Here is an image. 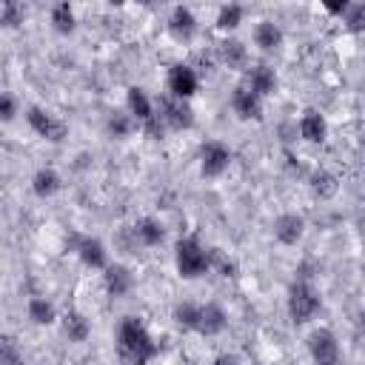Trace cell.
I'll return each instance as SVG.
<instances>
[{"label": "cell", "mask_w": 365, "mask_h": 365, "mask_svg": "<svg viewBox=\"0 0 365 365\" xmlns=\"http://www.w3.org/2000/svg\"><path fill=\"white\" fill-rule=\"evenodd\" d=\"M157 354L148 331L134 319V317H125L120 331H117V356H120V365H145L151 356Z\"/></svg>", "instance_id": "cell-1"}, {"label": "cell", "mask_w": 365, "mask_h": 365, "mask_svg": "<svg viewBox=\"0 0 365 365\" xmlns=\"http://www.w3.org/2000/svg\"><path fill=\"white\" fill-rule=\"evenodd\" d=\"M177 271L185 279H194L208 271V251L194 237L177 242Z\"/></svg>", "instance_id": "cell-2"}, {"label": "cell", "mask_w": 365, "mask_h": 365, "mask_svg": "<svg viewBox=\"0 0 365 365\" xmlns=\"http://www.w3.org/2000/svg\"><path fill=\"white\" fill-rule=\"evenodd\" d=\"M319 308V297L308 282H297L291 288V299H288V311L294 322H308Z\"/></svg>", "instance_id": "cell-3"}, {"label": "cell", "mask_w": 365, "mask_h": 365, "mask_svg": "<svg viewBox=\"0 0 365 365\" xmlns=\"http://www.w3.org/2000/svg\"><path fill=\"white\" fill-rule=\"evenodd\" d=\"M160 108H163V114H157L160 125L165 123V125H171V128H177V131L194 125V111H191V106H188L185 100L163 97V100H160Z\"/></svg>", "instance_id": "cell-4"}, {"label": "cell", "mask_w": 365, "mask_h": 365, "mask_svg": "<svg viewBox=\"0 0 365 365\" xmlns=\"http://www.w3.org/2000/svg\"><path fill=\"white\" fill-rule=\"evenodd\" d=\"M308 348H311V356L317 365H336L339 362V345H336V336L325 328L314 331L308 336Z\"/></svg>", "instance_id": "cell-5"}, {"label": "cell", "mask_w": 365, "mask_h": 365, "mask_svg": "<svg viewBox=\"0 0 365 365\" xmlns=\"http://www.w3.org/2000/svg\"><path fill=\"white\" fill-rule=\"evenodd\" d=\"M168 91L177 100H188L197 91V74H194V68L191 66H182V63L174 66L168 71Z\"/></svg>", "instance_id": "cell-6"}, {"label": "cell", "mask_w": 365, "mask_h": 365, "mask_svg": "<svg viewBox=\"0 0 365 365\" xmlns=\"http://www.w3.org/2000/svg\"><path fill=\"white\" fill-rule=\"evenodd\" d=\"M200 157H202V174H205V177L222 174V171L228 168V163H231V151H228L222 143H214V140L202 145Z\"/></svg>", "instance_id": "cell-7"}, {"label": "cell", "mask_w": 365, "mask_h": 365, "mask_svg": "<svg viewBox=\"0 0 365 365\" xmlns=\"http://www.w3.org/2000/svg\"><path fill=\"white\" fill-rule=\"evenodd\" d=\"M29 123H31V128L40 134V137H46V140H63L66 137V125L60 123V120H54L51 114H46L43 108H29Z\"/></svg>", "instance_id": "cell-8"}, {"label": "cell", "mask_w": 365, "mask_h": 365, "mask_svg": "<svg viewBox=\"0 0 365 365\" xmlns=\"http://www.w3.org/2000/svg\"><path fill=\"white\" fill-rule=\"evenodd\" d=\"M248 91H254L259 100L265 97V94H271L274 88H277V77H274V71L268 68V66H254V68H248L245 71V83H242Z\"/></svg>", "instance_id": "cell-9"}, {"label": "cell", "mask_w": 365, "mask_h": 365, "mask_svg": "<svg viewBox=\"0 0 365 365\" xmlns=\"http://www.w3.org/2000/svg\"><path fill=\"white\" fill-rule=\"evenodd\" d=\"M222 328H225V314H222L220 305H214V302L197 305V325H194V331L211 336V334H220Z\"/></svg>", "instance_id": "cell-10"}, {"label": "cell", "mask_w": 365, "mask_h": 365, "mask_svg": "<svg viewBox=\"0 0 365 365\" xmlns=\"http://www.w3.org/2000/svg\"><path fill=\"white\" fill-rule=\"evenodd\" d=\"M231 106H234V111L240 114V117H245V120H259L262 117V100L254 94V91H248L245 86H240L237 91H234V97H231Z\"/></svg>", "instance_id": "cell-11"}, {"label": "cell", "mask_w": 365, "mask_h": 365, "mask_svg": "<svg viewBox=\"0 0 365 365\" xmlns=\"http://www.w3.org/2000/svg\"><path fill=\"white\" fill-rule=\"evenodd\" d=\"M302 228H305V222H302L299 214H282V217L274 222V237H277L279 242H285V245H294V242L302 237Z\"/></svg>", "instance_id": "cell-12"}, {"label": "cell", "mask_w": 365, "mask_h": 365, "mask_svg": "<svg viewBox=\"0 0 365 365\" xmlns=\"http://www.w3.org/2000/svg\"><path fill=\"white\" fill-rule=\"evenodd\" d=\"M131 231H134V240L143 242V245H157V242H163V237H165L163 222L154 220V217H143Z\"/></svg>", "instance_id": "cell-13"}, {"label": "cell", "mask_w": 365, "mask_h": 365, "mask_svg": "<svg viewBox=\"0 0 365 365\" xmlns=\"http://www.w3.org/2000/svg\"><path fill=\"white\" fill-rule=\"evenodd\" d=\"M77 251H80V259L91 268H103L106 265V251H103V242L94 240V237H83L77 242Z\"/></svg>", "instance_id": "cell-14"}, {"label": "cell", "mask_w": 365, "mask_h": 365, "mask_svg": "<svg viewBox=\"0 0 365 365\" xmlns=\"http://www.w3.org/2000/svg\"><path fill=\"white\" fill-rule=\"evenodd\" d=\"M254 40H257V46H259L262 51H271V48H277V46L282 43V31H279L277 23L262 20V23L254 29Z\"/></svg>", "instance_id": "cell-15"}, {"label": "cell", "mask_w": 365, "mask_h": 365, "mask_svg": "<svg viewBox=\"0 0 365 365\" xmlns=\"http://www.w3.org/2000/svg\"><path fill=\"white\" fill-rule=\"evenodd\" d=\"M299 131H302V137H305L308 143H322L328 128H325L322 114H317V111H305V117H302V123H299Z\"/></svg>", "instance_id": "cell-16"}, {"label": "cell", "mask_w": 365, "mask_h": 365, "mask_svg": "<svg viewBox=\"0 0 365 365\" xmlns=\"http://www.w3.org/2000/svg\"><path fill=\"white\" fill-rule=\"evenodd\" d=\"M128 111L137 117V120H143V123H148V120H154V108H151V103H148V97L143 94V88H128Z\"/></svg>", "instance_id": "cell-17"}, {"label": "cell", "mask_w": 365, "mask_h": 365, "mask_svg": "<svg viewBox=\"0 0 365 365\" xmlns=\"http://www.w3.org/2000/svg\"><path fill=\"white\" fill-rule=\"evenodd\" d=\"M168 26H171V31H174L177 37L185 40V37L194 34V14H191L185 6H177V9L171 11V23H168Z\"/></svg>", "instance_id": "cell-18"}, {"label": "cell", "mask_w": 365, "mask_h": 365, "mask_svg": "<svg viewBox=\"0 0 365 365\" xmlns=\"http://www.w3.org/2000/svg\"><path fill=\"white\" fill-rule=\"evenodd\" d=\"M106 285H108V291H111L114 297H123V294L131 288V274H128L123 265H111V268L106 271Z\"/></svg>", "instance_id": "cell-19"}, {"label": "cell", "mask_w": 365, "mask_h": 365, "mask_svg": "<svg viewBox=\"0 0 365 365\" xmlns=\"http://www.w3.org/2000/svg\"><path fill=\"white\" fill-rule=\"evenodd\" d=\"M220 54H222V60H225L231 68H242L245 60H248V51H245V46H242L240 40H225V43L220 46Z\"/></svg>", "instance_id": "cell-20"}, {"label": "cell", "mask_w": 365, "mask_h": 365, "mask_svg": "<svg viewBox=\"0 0 365 365\" xmlns=\"http://www.w3.org/2000/svg\"><path fill=\"white\" fill-rule=\"evenodd\" d=\"M57 188H60V177H57L51 168H43V171L34 174V191H37L40 197H48V194H54Z\"/></svg>", "instance_id": "cell-21"}, {"label": "cell", "mask_w": 365, "mask_h": 365, "mask_svg": "<svg viewBox=\"0 0 365 365\" xmlns=\"http://www.w3.org/2000/svg\"><path fill=\"white\" fill-rule=\"evenodd\" d=\"M23 354L14 336H0V365H20Z\"/></svg>", "instance_id": "cell-22"}, {"label": "cell", "mask_w": 365, "mask_h": 365, "mask_svg": "<svg viewBox=\"0 0 365 365\" xmlns=\"http://www.w3.org/2000/svg\"><path fill=\"white\" fill-rule=\"evenodd\" d=\"M29 317H31L34 322H40V325H48V322L54 319V308H51L46 299L34 297V299H29Z\"/></svg>", "instance_id": "cell-23"}, {"label": "cell", "mask_w": 365, "mask_h": 365, "mask_svg": "<svg viewBox=\"0 0 365 365\" xmlns=\"http://www.w3.org/2000/svg\"><path fill=\"white\" fill-rule=\"evenodd\" d=\"M51 23H54L57 31H71V29H74V11H71V6H68V3L54 6V11H51Z\"/></svg>", "instance_id": "cell-24"}, {"label": "cell", "mask_w": 365, "mask_h": 365, "mask_svg": "<svg viewBox=\"0 0 365 365\" xmlns=\"http://www.w3.org/2000/svg\"><path fill=\"white\" fill-rule=\"evenodd\" d=\"M240 20H242V6L231 3V6H222V9H220L217 26H220V29H234V26H237Z\"/></svg>", "instance_id": "cell-25"}, {"label": "cell", "mask_w": 365, "mask_h": 365, "mask_svg": "<svg viewBox=\"0 0 365 365\" xmlns=\"http://www.w3.org/2000/svg\"><path fill=\"white\" fill-rule=\"evenodd\" d=\"M66 334L71 336V339H86V334H88V325H86V319L80 317V314H68L66 317Z\"/></svg>", "instance_id": "cell-26"}, {"label": "cell", "mask_w": 365, "mask_h": 365, "mask_svg": "<svg viewBox=\"0 0 365 365\" xmlns=\"http://www.w3.org/2000/svg\"><path fill=\"white\" fill-rule=\"evenodd\" d=\"M314 191H317V194H322V197H328V194H334V191H336V180H334L331 174L319 171V174H314Z\"/></svg>", "instance_id": "cell-27"}, {"label": "cell", "mask_w": 365, "mask_h": 365, "mask_svg": "<svg viewBox=\"0 0 365 365\" xmlns=\"http://www.w3.org/2000/svg\"><path fill=\"white\" fill-rule=\"evenodd\" d=\"M345 14H348V26L351 29H362V17H365V6L362 3H348Z\"/></svg>", "instance_id": "cell-28"}, {"label": "cell", "mask_w": 365, "mask_h": 365, "mask_svg": "<svg viewBox=\"0 0 365 365\" xmlns=\"http://www.w3.org/2000/svg\"><path fill=\"white\" fill-rule=\"evenodd\" d=\"M128 128H131V120L125 114H114L111 117V131L114 134H128Z\"/></svg>", "instance_id": "cell-29"}, {"label": "cell", "mask_w": 365, "mask_h": 365, "mask_svg": "<svg viewBox=\"0 0 365 365\" xmlns=\"http://www.w3.org/2000/svg\"><path fill=\"white\" fill-rule=\"evenodd\" d=\"M0 117L3 120H11L14 117V100L9 94H0Z\"/></svg>", "instance_id": "cell-30"}, {"label": "cell", "mask_w": 365, "mask_h": 365, "mask_svg": "<svg viewBox=\"0 0 365 365\" xmlns=\"http://www.w3.org/2000/svg\"><path fill=\"white\" fill-rule=\"evenodd\" d=\"M20 14H23V9H20V6H6V14H3V23H11V26H14Z\"/></svg>", "instance_id": "cell-31"}, {"label": "cell", "mask_w": 365, "mask_h": 365, "mask_svg": "<svg viewBox=\"0 0 365 365\" xmlns=\"http://www.w3.org/2000/svg\"><path fill=\"white\" fill-rule=\"evenodd\" d=\"M214 365H240V359H237L234 354H222V356H217Z\"/></svg>", "instance_id": "cell-32"}, {"label": "cell", "mask_w": 365, "mask_h": 365, "mask_svg": "<svg viewBox=\"0 0 365 365\" xmlns=\"http://www.w3.org/2000/svg\"><path fill=\"white\" fill-rule=\"evenodd\" d=\"M325 9H328L331 14H345V9H348V3H345V0H342V3H328Z\"/></svg>", "instance_id": "cell-33"}]
</instances>
